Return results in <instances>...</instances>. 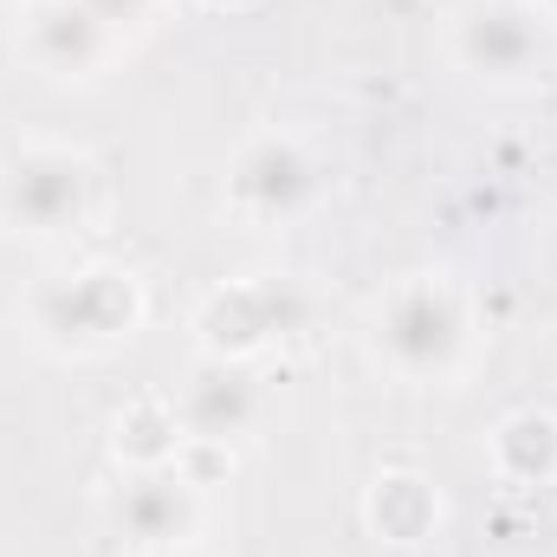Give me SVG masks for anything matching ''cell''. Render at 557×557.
<instances>
[{"mask_svg":"<svg viewBox=\"0 0 557 557\" xmlns=\"http://www.w3.org/2000/svg\"><path fill=\"white\" fill-rule=\"evenodd\" d=\"M370 344L403 383H447L467 357V305L441 273H416L383 292Z\"/></svg>","mask_w":557,"mask_h":557,"instance_id":"6da1fadb","label":"cell"},{"mask_svg":"<svg viewBox=\"0 0 557 557\" xmlns=\"http://www.w3.org/2000/svg\"><path fill=\"white\" fill-rule=\"evenodd\" d=\"M98 201V169L85 149L59 143H26L0 156V227L20 240H65L91 221Z\"/></svg>","mask_w":557,"mask_h":557,"instance_id":"7a4b0ae2","label":"cell"},{"mask_svg":"<svg viewBox=\"0 0 557 557\" xmlns=\"http://www.w3.org/2000/svg\"><path fill=\"white\" fill-rule=\"evenodd\" d=\"M143 324V285L131 267H78V273H59L33 292V337L52 344V350H111L124 337H137Z\"/></svg>","mask_w":557,"mask_h":557,"instance_id":"3957f363","label":"cell"},{"mask_svg":"<svg viewBox=\"0 0 557 557\" xmlns=\"http://www.w3.org/2000/svg\"><path fill=\"white\" fill-rule=\"evenodd\" d=\"M454 65L480 85H532L552 65V20L539 0H467L454 13Z\"/></svg>","mask_w":557,"mask_h":557,"instance_id":"277c9868","label":"cell"},{"mask_svg":"<svg viewBox=\"0 0 557 557\" xmlns=\"http://www.w3.org/2000/svg\"><path fill=\"white\" fill-rule=\"evenodd\" d=\"M318 195H324L318 156L298 137H285V131L253 137L234 156V169H227V201H234V214H247V221H260V227H278V221L311 214Z\"/></svg>","mask_w":557,"mask_h":557,"instance_id":"5b68a950","label":"cell"},{"mask_svg":"<svg viewBox=\"0 0 557 557\" xmlns=\"http://www.w3.org/2000/svg\"><path fill=\"white\" fill-rule=\"evenodd\" d=\"M292 324H298V292L278 285V278H234V285H221V292L201 305V318H195L201 350H208L214 363H247V357H260V350L278 344Z\"/></svg>","mask_w":557,"mask_h":557,"instance_id":"8992f818","label":"cell"},{"mask_svg":"<svg viewBox=\"0 0 557 557\" xmlns=\"http://www.w3.org/2000/svg\"><path fill=\"white\" fill-rule=\"evenodd\" d=\"M111 525H117L143 557L195 545V532H201V486H195L182 467H137V473L117 486V499H111Z\"/></svg>","mask_w":557,"mask_h":557,"instance_id":"52a82bcc","label":"cell"},{"mask_svg":"<svg viewBox=\"0 0 557 557\" xmlns=\"http://www.w3.org/2000/svg\"><path fill=\"white\" fill-rule=\"evenodd\" d=\"M117 46V26L91 0H26L20 7V52L46 78H91Z\"/></svg>","mask_w":557,"mask_h":557,"instance_id":"ba28073f","label":"cell"},{"mask_svg":"<svg viewBox=\"0 0 557 557\" xmlns=\"http://www.w3.org/2000/svg\"><path fill=\"white\" fill-rule=\"evenodd\" d=\"M175 416H182V447H234L253 416H260V396H253V383L240 376V363H201L195 370V383L175 396Z\"/></svg>","mask_w":557,"mask_h":557,"instance_id":"9c48e42d","label":"cell"},{"mask_svg":"<svg viewBox=\"0 0 557 557\" xmlns=\"http://www.w3.org/2000/svg\"><path fill=\"white\" fill-rule=\"evenodd\" d=\"M493 473L519 493H545L557 480V416L545 409H519L493 428Z\"/></svg>","mask_w":557,"mask_h":557,"instance_id":"30bf717a","label":"cell"},{"mask_svg":"<svg viewBox=\"0 0 557 557\" xmlns=\"http://www.w3.org/2000/svg\"><path fill=\"white\" fill-rule=\"evenodd\" d=\"M441 525V493L421 473H383L370 486V532L383 545H421Z\"/></svg>","mask_w":557,"mask_h":557,"instance_id":"8fae6325","label":"cell"},{"mask_svg":"<svg viewBox=\"0 0 557 557\" xmlns=\"http://www.w3.org/2000/svg\"><path fill=\"white\" fill-rule=\"evenodd\" d=\"M117 454H131V467H175L182 460V416L175 396H137L117 416Z\"/></svg>","mask_w":557,"mask_h":557,"instance_id":"7c38bea8","label":"cell"},{"mask_svg":"<svg viewBox=\"0 0 557 557\" xmlns=\"http://www.w3.org/2000/svg\"><path fill=\"white\" fill-rule=\"evenodd\" d=\"M91 7H98V13H104L117 33H124V26H143V20H156V7H162V0H91Z\"/></svg>","mask_w":557,"mask_h":557,"instance_id":"4fadbf2b","label":"cell"},{"mask_svg":"<svg viewBox=\"0 0 557 557\" xmlns=\"http://www.w3.org/2000/svg\"><path fill=\"white\" fill-rule=\"evenodd\" d=\"M201 7H214V13H240V7H253V0H201Z\"/></svg>","mask_w":557,"mask_h":557,"instance_id":"5bb4252c","label":"cell"},{"mask_svg":"<svg viewBox=\"0 0 557 557\" xmlns=\"http://www.w3.org/2000/svg\"><path fill=\"white\" fill-rule=\"evenodd\" d=\"M162 557H214V552H201V545H175V552H162Z\"/></svg>","mask_w":557,"mask_h":557,"instance_id":"9a60e30c","label":"cell"},{"mask_svg":"<svg viewBox=\"0 0 557 557\" xmlns=\"http://www.w3.org/2000/svg\"><path fill=\"white\" fill-rule=\"evenodd\" d=\"M539 13H545V20L557 26V0H539Z\"/></svg>","mask_w":557,"mask_h":557,"instance_id":"2e32d148","label":"cell"}]
</instances>
